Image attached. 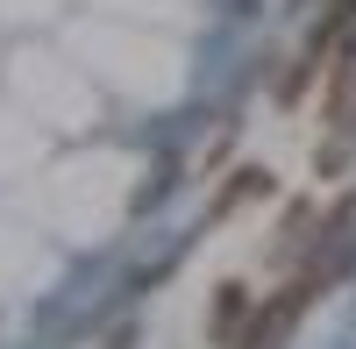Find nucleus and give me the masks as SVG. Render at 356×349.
Masks as SVG:
<instances>
[{"instance_id":"f257e3e1","label":"nucleus","mask_w":356,"mask_h":349,"mask_svg":"<svg viewBox=\"0 0 356 349\" xmlns=\"http://www.w3.org/2000/svg\"><path fill=\"white\" fill-rule=\"evenodd\" d=\"M264 193H271V171H264V164H250V171H235V179L221 186L214 214H235V207H250V200H264Z\"/></svg>"},{"instance_id":"f03ea898","label":"nucleus","mask_w":356,"mask_h":349,"mask_svg":"<svg viewBox=\"0 0 356 349\" xmlns=\"http://www.w3.org/2000/svg\"><path fill=\"white\" fill-rule=\"evenodd\" d=\"M243 285H221V293H214V342H235V335H243L250 321H243Z\"/></svg>"}]
</instances>
